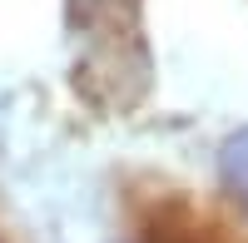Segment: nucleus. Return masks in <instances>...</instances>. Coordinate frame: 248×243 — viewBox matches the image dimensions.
I'll return each mask as SVG.
<instances>
[{"instance_id":"f257e3e1","label":"nucleus","mask_w":248,"mask_h":243,"mask_svg":"<svg viewBox=\"0 0 248 243\" xmlns=\"http://www.w3.org/2000/svg\"><path fill=\"white\" fill-rule=\"evenodd\" d=\"M218 169H223V184L233 189V198L248 204V129H238L218 154Z\"/></svg>"},{"instance_id":"f03ea898","label":"nucleus","mask_w":248,"mask_h":243,"mask_svg":"<svg viewBox=\"0 0 248 243\" xmlns=\"http://www.w3.org/2000/svg\"><path fill=\"white\" fill-rule=\"evenodd\" d=\"M99 5H105V0H75V10H79V15H94Z\"/></svg>"}]
</instances>
